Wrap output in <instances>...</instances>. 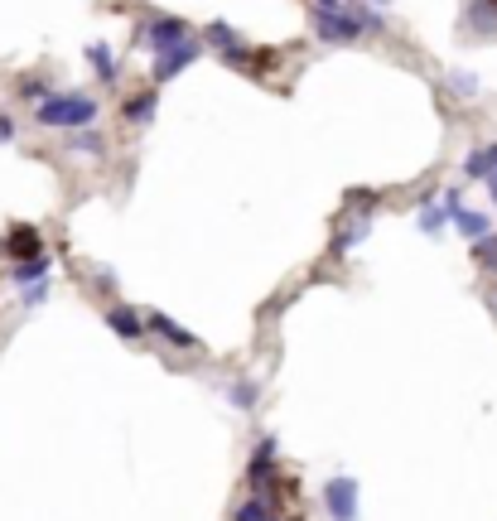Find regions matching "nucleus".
Listing matches in <instances>:
<instances>
[{"instance_id": "obj_10", "label": "nucleus", "mask_w": 497, "mask_h": 521, "mask_svg": "<svg viewBox=\"0 0 497 521\" xmlns=\"http://www.w3.org/2000/svg\"><path fill=\"white\" fill-rule=\"evenodd\" d=\"M232 521H285V517H280L276 497H247V502L232 512Z\"/></svg>"}, {"instance_id": "obj_6", "label": "nucleus", "mask_w": 497, "mask_h": 521, "mask_svg": "<svg viewBox=\"0 0 497 521\" xmlns=\"http://www.w3.org/2000/svg\"><path fill=\"white\" fill-rule=\"evenodd\" d=\"M140 39L160 54V49H174V44H184L189 39V20L184 15H160V20H150V25L140 29Z\"/></svg>"}, {"instance_id": "obj_3", "label": "nucleus", "mask_w": 497, "mask_h": 521, "mask_svg": "<svg viewBox=\"0 0 497 521\" xmlns=\"http://www.w3.org/2000/svg\"><path fill=\"white\" fill-rule=\"evenodd\" d=\"M0 256H5V261H15V266L39 261V256H44V232H39V227H29V222H15V227L0 237Z\"/></svg>"}, {"instance_id": "obj_28", "label": "nucleus", "mask_w": 497, "mask_h": 521, "mask_svg": "<svg viewBox=\"0 0 497 521\" xmlns=\"http://www.w3.org/2000/svg\"><path fill=\"white\" fill-rule=\"evenodd\" d=\"M367 5H387V0H367Z\"/></svg>"}, {"instance_id": "obj_26", "label": "nucleus", "mask_w": 497, "mask_h": 521, "mask_svg": "<svg viewBox=\"0 0 497 521\" xmlns=\"http://www.w3.org/2000/svg\"><path fill=\"white\" fill-rule=\"evenodd\" d=\"M483 155H488V169H497V140L493 145H483Z\"/></svg>"}, {"instance_id": "obj_14", "label": "nucleus", "mask_w": 497, "mask_h": 521, "mask_svg": "<svg viewBox=\"0 0 497 521\" xmlns=\"http://www.w3.org/2000/svg\"><path fill=\"white\" fill-rule=\"evenodd\" d=\"M87 63L97 68V78H107V83H116V54H111L107 44H92V49H87Z\"/></svg>"}, {"instance_id": "obj_9", "label": "nucleus", "mask_w": 497, "mask_h": 521, "mask_svg": "<svg viewBox=\"0 0 497 521\" xmlns=\"http://www.w3.org/2000/svg\"><path fill=\"white\" fill-rule=\"evenodd\" d=\"M107 329L116 333V338H126V343H136V338H145V314L131 309V304H111V309H107Z\"/></svg>"}, {"instance_id": "obj_23", "label": "nucleus", "mask_w": 497, "mask_h": 521, "mask_svg": "<svg viewBox=\"0 0 497 521\" xmlns=\"http://www.w3.org/2000/svg\"><path fill=\"white\" fill-rule=\"evenodd\" d=\"M44 295H49V285H44V280H39V285H34V290H25V304H44Z\"/></svg>"}, {"instance_id": "obj_4", "label": "nucleus", "mask_w": 497, "mask_h": 521, "mask_svg": "<svg viewBox=\"0 0 497 521\" xmlns=\"http://www.w3.org/2000/svg\"><path fill=\"white\" fill-rule=\"evenodd\" d=\"M358 478H348V473H338V478H329L324 483V507H329L333 521H358Z\"/></svg>"}, {"instance_id": "obj_20", "label": "nucleus", "mask_w": 497, "mask_h": 521, "mask_svg": "<svg viewBox=\"0 0 497 521\" xmlns=\"http://www.w3.org/2000/svg\"><path fill=\"white\" fill-rule=\"evenodd\" d=\"M464 174H469V179H488V174H493V169H488V155H483V150H473L469 160H464Z\"/></svg>"}, {"instance_id": "obj_18", "label": "nucleus", "mask_w": 497, "mask_h": 521, "mask_svg": "<svg viewBox=\"0 0 497 521\" xmlns=\"http://www.w3.org/2000/svg\"><path fill=\"white\" fill-rule=\"evenodd\" d=\"M232 406L237 411H251L256 406V382H232Z\"/></svg>"}, {"instance_id": "obj_7", "label": "nucleus", "mask_w": 497, "mask_h": 521, "mask_svg": "<svg viewBox=\"0 0 497 521\" xmlns=\"http://www.w3.org/2000/svg\"><path fill=\"white\" fill-rule=\"evenodd\" d=\"M198 54H203V49H198L194 39H184V44H174V49H160V54H155V83H169V78H179L184 68H194Z\"/></svg>"}, {"instance_id": "obj_17", "label": "nucleus", "mask_w": 497, "mask_h": 521, "mask_svg": "<svg viewBox=\"0 0 497 521\" xmlns=\"http://www.w3.org/2000/svg\"><path fill=\"white\" fill-rule=\"evenodd\" d=\"M49 97H54V92L39 83V78H25V83H20V102H34V107H39V102H49Z\"/></svg>"}, {"instance_id": "obj_5", "label": "nucleus", "mask_w": 497, "mask_h": 521, "mask_svg": "<svg viewBox=\"0 0 497 521\" xmlns=\"http://www.w3.org/2000/svg\"><path fill=\"white\" fill-rule=\"evenodd\" d=\"M309 25H314V34H319L324 44H353V39L362 34L358 20H353L348 10H314Z\"/></svg>"}, {"instance_id": "obj_19", "label": "nucleus", "mask_w": 497, "mask_h": 521, "mask_svg": "<svg viewBox=\"0 0 497 521\" xmlns=\"http://www.w3.org/2000/svg\"><path fill=\"white\" fill-rule=\"evenodd\" d=\"M420 227H425V232H440V227H444V208H440V203H425V208H420Z\"/></svg>"}, {"instance_id": "obj_15", "label": "nucleus", "mask_w": 497, "mask_h": 521, "mask_svg": "<svg viewBox=\"0 0 497 521\" xmlns=\"http://www.w3.org/2000/svg\"><path fill=\"white\" fill-rule=\"evenodd\" d=\"M15 285H39L44 275H49V256H39V261H25V266H15Z\"/></svg>"}, {"instance_id": "obj_22", "label": "nucleus", "mask_w": 497, "mask_h": 521, "mask_svg": "<svg viewBox=\"0 0 497 521\" xmlns=\"http://www.w3.org/2000/svg\"><path fill=\"white\" fill-rule=\"evenodd\" d=\"M449 87H454L459 97H473V92H478V78H473V73H449Z\"/></svg>"}, {"instance_id": "obj_16", "label": "nucleus", "mask_w": 497, "mask_h": 521, "mask_svg": "<svg viewBox=\"0 0 497 521\" xmlns=\"http://www.w3.org/2000/svg\"><path fill=\"white\" fill-rule=\"evenodd\" d=\"M362 237H367V222H358V227H348V232H338V237H333V251L343 256V251H353V247H358Z\"/></svg>"}, {"instance_id": "obj_1", "label": "nucleus", "mask_w": 497, "mask_h": 521, "mask_svg": "<svg viewBox=\"0 0 497 521\" xmlns=\"http://www.w3.org/2000/svg\"><path fill=\"white\" fill-rule=\"evenodd\" d=\"M34 116H39V126H54V131H83L97 121V102L87 92H54L49 102L34 107Z\"/></svg>"}, {"instance_id": "obj_21", "label": "nucleus", "mask_w": 497, "mask_h": 521, "mask_svg": "<svg viewBox=\"0 0 497 521\" xmlns=\"http://www.w3.org/2000/svg\"><path fill=\"white\" fill-rule=\"evenodd\" d=\"M473 261H483V266H493L497 271V237H483V242L473 247Z\"/></svg>"}, {"instance_id": "obj_27", "label": "nucleus", "mask_w": 497, "mask_h": 521, "mask_svg": "<svg viewBox=\"0 0 497 521\" xmlns=\"http://www.w3.org/2000/svg\"><path fill=\"white\" fill-rule=\"evenodd\" d=\"M483 184H488V193H493V208H497V169L488 174V179H483Z\"/></svg>"}, {"instance_id": "obj_11", "label": "nucleus", "mask_w": 497, "mask_h": 521, "mask_svg": "<svg viewBox=\"0 0 497 521\" xmlns=\"http://www.w3.org/2000/svg\"><path fill=\"white\" fill-rule=\"evenodd\" d=\"M449 222H454L464 237H473V242H483V237H488V227H493V218H488V213H473V208H459Z\"/></svg>"}, {"instance_id": "obj_8", "label": "nucleus", "mask_w": 497, "mask_h": 521, "mask_svg": "<svg viewBox=\"0 0 497 521\" xmlns=\"http://www.w3.org/2000/svg\"><path fill=\"white\" fill-rule=\"evenodd\" d=\"M145 333H155V338H165L169 348H184V353H194L198 338L184 324H174L169 314H160V309H145Z\"/></svg>"}, {"instance_id": "obj_13", "label": "nucleus", "mask_w": 497, "mask_h": 521, "mask_svg": "<svg viewBox=\"0 0 497 521\" xmlns=\"http://www.w3.org/2000/svg\"><path fill=\"white\" fill-rule=\"evenodd\" d=\"M155 107H160V92H140V97H131V102H126V121H150V116H155Z\"/></svg>"}, {"instance_id": "obj_12", "label": "nucleus", "mask_w": 497, "mask_h": 521, "mask_svg": "<svg viewBox=\"0 0 497 521\" xmlns=\"http://www.w3.org/2000/svg\"><path fill=\"white\" fill-rule=\"evenodd\" d=\"M469 25L478 34H497V0H473L469 5Z\"/></svg>"}, {"instance_id": "obj_25", "label": "nucleus", "mask_w": 497, "mask_h": 521, "mask_svg": "<svg viewBox=\"0 0 497 521\" xmlns=\"http://www.w3.org/2000/svg\"><path fill=\"white\" fill-rule=\"evenodd\" d=\"M314 10H343V0H314Z\"/></svg>"}, {"instance_id": "obj_24", "label": "nucleus", "mask_w": 497, "mask_h": 521, "mask_svg": "<svg viewBox=\"0 0 497 521\" xmlns=\"http://www.w3.org/2000/svg\"><path fill=\"white\" fill-rule=\"evenodd\" d=\"M15 140V121L10 116H0V145H10Z\"/></svg>"}, {"instance_id": "obj_2", "label": "nucleus", "mask_w": 497, "mask_h": 521, "mask_svg": "<svg viewBox=\"0 0 497 521\" xmlns=\"http://www.w3.org/2000/svg\"><path fill=\"white\" fill-rule=\"evenodd\" d=\"M247 483H251V497H276V493H280V473H276V435H261V444L251 449ZM276 502H280V497H276Z\"/></svg>"}]
</instances>
